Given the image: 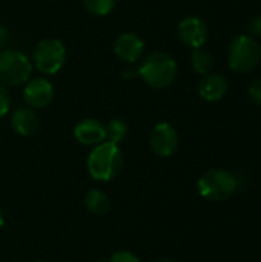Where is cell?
Wrapping results in <instances>:
<instances>
[{"label": "cell", "mask_w": 261, "mask_h": 262, "mask_svg": "<svg viewBox=\"0 0 261 262\" xmlns=\"http://www.w3.org/2000/svg\"><path fill=\"white\" fill-rule=\"evenodd\" d=\"M123 154L117 144L103 141L91 150L88 155L86 167L91 178L100 183H108L117 178L123 169Z\"/></svg>", "instance_id": "obj_1"}, {"label": "cell", "mask_w": 261, "mask_h": 262, "mask_svg": "<svg viewBox=\"0 0 261 262\" xmlns=\"http://www.w3.org/2000/svg\"><path fill=\"white\" fill-rule=\"evenodd\" d=\"M138 77L152 89H166L177 78V61L166 52L154 51L137 68Z\"/></svg>", "instance_id": "obj_2"}, {"label": "cell", "mask_w": 261, "mask_h": 262, "mask_svg": "<svg viewBox=\"0 0 261 262\" xmlns=\"http://www.w3.org/2000/svg\"><path fill=\"white\" fill-rule=\"evenodd\" d=\"M261 61V45L252 35H237L228 49V64L234 72L248 74Z\"/></svg>", "instance_id": "obj_3"}, {"label": "cell", "mask_w": 261, "mask_h": 262, "mask_svg": "<svg viewBox=\"0 0 261 262\" xmlns=\"http://www.w3.org/2000/svg\"><path fill=\"white\" fill-rule=\"evenodd\" d=\"M198 192L203 198L222 203L229 200L238 189V180L225 169H211L198 178Z\"/></svg>", "instance_id": "obj_4"}, {"label": "cell", "mask_w": 261, "mask_h": 262, "mask_svg": "<svg viewBox=\"0 0 261 262\" xmlns=\"http://www.w3.org/2000/svg\"><path fill=\"white\" fill-rule=\"evenodd\" d=\"M32 74V61L18 49L0 51V81L6 86H22Z\"/></svg>", "instance_id": "obj_5"}, {"label": "cell", "mask_w": 261, "mask_h": 262, "mask_svg": "<svg viewBox=\"0 0 261 262\" xmlns=\"http://www.w3.org/2000/svg\"><path fill=\"white\" fill-rule=\"evenodd\" d=\"M32 68L46 75L57 74L66 61V48L58 38H45L38 41L32 52Z\"/></svg>", "instance_id": "obj_6"}, {"label": "cell", "mask_w": 261, "mask_h": 262, "mask_svg": "<svg viewBox=\"0 0 261 262\" xmlns=\"http://www.w3.org/2000/svg\"><path fill=\"white\" fill-rule=\"evenodd\" d=\"M178 144H180L178 132L172 124L163 121L152 127L149 134V146L157 157L160 158L172 157L177 152Z\"/></svg>", "instance_id": "obj_7"}, {"label": "cell", "mask_w": 261, "mask_h": 262, "mask_svg": "<svg viewBox=\"0 0 261 262\" xmlns=\"http://www.w3.org/2000/svg\"><path fill=\"white\" fill-rule=\"evenodd\" d=\"M25 84L26 86L23 89V100L28 107L37 111V109H45L51 104L54 98V86L48 78L37 77L28 80Z\"/></svg>", "instance_id": "obj_8"}, {"label": "cell", "mask_w": 261, "mask_h": 262, "mask_svg": "<svg viewBox=\"0 0 261 262\" xmlns=\"http://www.w3.org/2000/svg\"><path fill=\"white\" fill-rule=\"evenodd\" d=\"M178 38L188 48H202L208 40V25L198 17H185L178 23Z\"/></svg>", "instance_id": "obj_9"}, {"label": "cell", "mask_w": 261, "mask_h": 262, "mask_svg": "<svg viewBox=\"0 0 261 262\" xmlns=\"http://www.w3.org/2000/svg\"><path fill=\"white\" fill-rule=\"evenodd\" d=\"M145 52V41L134 32L120 34L114 41V54L122 61L132 64L142 58Z\"/></svg>", "instance_id": "obj_10"}, {"label": "cell", "mask_w": 261, "mask_h": 262, "mask_svg": "<svg viewBox=\"0 0 261 262\" xmlns=\"http://www.w3.org/2000/svg\"><path fill=\"white\" fill-rule=\"evenodd\" d=\"M229 89L228 78L217 72H209L206 75H202V80L198 81L197 91L198 95L205 101H220Z\"/></svg>", "instance_id": "obj_11"}, {"label": "cell", "mask_w": 261, "mask_h": 262, "mask_svg": "<svg viewBox=\"0 0 261 262\" xmlns=\"http://www.w3.org/2000/svg\"><path fill=\"white\" fill-rule=\"evenodd\" d=\"M74 137L83 146H97L106 141V126L95 118H85L74 127Z\"/></svg>", "instance_id": "obj_12"}, {"label": "cell", "mask_w": 261, "mask_h": 262, "mask_svg": "<svg viewBox=\"0 0 261 262\" xmlns=\"http://www.w3.org/2000/svg\"><path fill=\"white\" fill-rule=\"evenodd\" d=\"M11 127L20 137H31L40 127V118L31 107H17L11 114Z\"/></svg>", "instance_id": "obj_13"}, {"label": "cell", "mask_w": 261, "mask_h": 262, "mask_svg": "<svg viewBox=\"0 0 261 262\" xmlns=\"http://www.w3.org/2000/svg\"><path fill=\"white\" fill-rule=\"evenodd\" d=\"M85 207L89 213L95 216H105L111 210L112 203L105 192L98 189H92L85 195Z\"/></svg>", "instance_id": "obj_14"}, {"label": "cell", "mask_w": 261, "mask_h": 262, "mask_svg": "<svg viewBox=\"0 0 261 262\" xmlns=\"http://www.w3.org/2000/svg\"><path fill=\"white\" fill-rule=\"evenodd\" d=\"M191 64H192V69L197 74L206 75V74L211 72L212 64H214L212 54L208 49H205L203 46L202 48H195L192 51V55H191Z\"/></svg>", "instance_id": "obj_15"}, {"label": "cell", "mask_w": 261, "mask_h": 262, "mask_svg": "<svg viewBox=\"0 0 261 262\" xmlns=\"http://www.w3.org/2000/svg\"><path fill=\"white\" fill-rule=\"evenodd\" d=\"M128 135V124L122 118H112L106 124V141L112 144H120Z\"/></svg>", "instance_id": "obj_16"}, {"label": "cell", "mask_w": 261, "mask_h": 262, "mask_svg": "<svg viewBox=\"0 0 261 262\" xmlns=\"http://www.w3.org/2000/svg\"><path fill=\"white\" fill-rule=\"evenodd\" d=\"M82 3H83V8L89 14L103 17V15H108L114 9L117 0H82Z\"/></svg>", "instance_id": "obj_17"}, {"label": "cell", "mask_w": 261, "mask_h": 262, "mask_svg": "<svg viewBox=\"0 0 261 262\" xmlns=\"http://www.w3.org/2000/svg\"><path fill=\"white\" fill-rule=\"evenodd\" d=\"M11 111V95L8 89L0 83V118Z\"/></svg>", "instance_id": "obj_18"}, {"label": "cell", "mask_w": 261, "mask_h": 262, "mask_svg": "<svg viewBox=\"0 0 261 262\" xmlns=\"http://www.w3.org/2000/svg\"><path fill=\"white\" fill-rule=\"evenodd\" d=\"M109 262H140V259L129 250H118L111 256Z\"/></svg>", "instance_id": "obj_19"}, {"label": "cell", "mask_w": 261, "mask_h": 262, "mask_svg": "<svg viewBox=\"0 0 261 262\" xmlns=\"http://www.w3.org/2000/svg\"><path fill=\"white\" fill-rule=\"evenodd\" d=\"M248 94H249V98H251L255 104L261 106V80L254 81V83L249 86Z\"/></svg>", "instance_id": "obj_20"}, {"label": "cell", "mask_w": 261, "mask_h": 262, "mask_svg": "<svg viewBox=\"0 0 261 262\" xmlns=\"http://www.w3.org/2000/svg\"><path fill=\"white\" fill-rule=\"evenodd\" d=\"M248 29H249V35H252L254 38H261V14L251 20Z\"/></svg>", "instance_id": "obj_21"}, {"label": "cell", "mask_w": 261, "mask_h": 262, "mask_svg": "<svg viewBox=\"0 0 261 262\" xmlns=\"http://www.w3.org/2000/svg\"><path fill=\"white\" fill-rule=\"evenodd\" d=\"M122 74H123V77H125V78H134V77H137V75H138L137 68H132V66L125 68Z\"/></svg>", "instance_id": "obj_22"}, {"label": "cell", "mask_w": 261, "mask_h": 262, "mask_svg": "<svg viewBox=\"0 0 261 262\" xmlns=\"http://www.w3.org/2000/svg\"><path fill=\"white\" fill-rule=\"evenodd\" d=\"M6 41H8V29L0 25V51L5 48Z\"/></svg>", "instance_id": "obj_23"}, {"label": "cell", "mask_w": 261, "mask_h": 262, "mask_svg": "<svg viewBox=\"0 0 261 262\" xmlns=\"http://www.w3.org/2000/svg\"><path fill=\"white\" fill-rule=\"evenodd\" d=\"M5 226V215H3V212H2V209H0V229Z\"/></svg>", "instance_id": "obj_24"}, {"label": "cell", "mask_w": 261, "mask_h": 262, "mask_svg": "<svg viewBox=\"0 0 261 262\" xmlns=\"http://www.w3.org/2000/svg\"><path fill=\"white\" fill-rule=\"evenodd\" d=\"M152 262H177L174 261V259H168V258H162V259H155V261Z\"/></svg>", "instance_id": "obj_25"}, {"label": "cell", "mask_w": 261, "mask_h": 262, "mask_svg": "<svg viewBox=\"0 0 261 262\" xmlns=\"http://www.w3.org/2000/svg\"><path fill=\"white\" fill-rule=\"evenodd\" d=\"M32 262H46V261H42V259H37V261H32Z\"/></svg>", "instance_id": "obj_26"}]
</instances>
